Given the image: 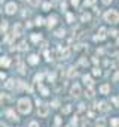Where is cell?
Wrapping results in <instances>:
<instances>
[{
    "mask_svg": "<svg viewBox=\"0 0 119 127\" xmlns=\"http://www.w3.org/2000/svg\"><path fill=\"white\" fill-rule=\"evenodd\" d=\"M70 94H72V97H74V99H78V97L82 94V90H80V85H79V84H74V85L72 87Z\"/></svg>",
    "mask_w": 119,
    "mask_h": 127,
    "instance_id": "4",
    "label": "cell"
},
{
    "mask_svg": "<svg viewBox=\"0 0 119 127\" xmlns=\"http://www.w3.org/2000/svg\"><path fill=\"white\" fill-rule=\"evenodd\" d=\"M21 31H22V25H21L20 22H16V24H15V27H13V33H15L16 36H20V35H21Z\"/></svg>",
    "mask_w": 119,
    "mask_h": 127,
    "instance_id": "13",
    "label": "cell"
},
{
    "mask_svg": "<svg viewBox=\"0 0 119 127\" xmlns=\"http://www.w3.org/2000/svg\"><path fill=\"white\" fill-rule=\"evenodd\" d=\"M15 85H16V81L11 78V79H7V81H6L5 88H6V90H12V88H15Z\"/></svg>",
    "mask_w": 119,
    "mask_h": 127,
    "instance_id": "9",
    "label": "cell"
},
{
    "mask_svg": "<svg viewBox=\"0 0 119 127\" xmlns=\"http://www.w3.org/2000/svg\"><path fill=\"white\" fill-rule=\"evenodd\" d=\"M80 20H82V22H86V21H89V20H91V15H89V14H82Z\"/></svg>",
    "mask_w": 119,
    "mask_h": 127,
    "instance_id": "20",
    "label": "cell"
},
{
    "mask_svg": "<svg viewBox=\"0 0 119 127\" xmlns=\"http://www.w3.org/2000/svg\"><path fill=\"white\" fill-rule=\"evenodd\" d=\"M76 124H78V118H73V120H72V126H76Z\"/></svg>",
    "mask_w": 119,
    "mask_h": 127,
    "instance_id": "45",
    "label": "cell"
},
{
    "mask_svg": "<svg viewBox=\"0 0 119 127\" xmlns=\"http://www.w3.org/2000/svg\"><path fill=\"white\" fill-rule=\"evenodd\" d=\"M42 39V36L40 35H37V33H34V35H31V40L33 42H34V44H37V42Z\"/></svg>",
    "mask_w": 119,
    "mask_h": 127,
    "instance_id": "19",
    "label": "cell"
},
{
    "mask_svg": "<svg viewBox=\"0 0 119 127\" xmlns=\"http://www.w3.org/2000/svg\"><path fill=\"white\" fill-rule=\"evenodd\" d=\"M70 111H72V106H70V105H66V106L63 108V114H64V115L70 114Z\"/></svg>",
    "mask_w": 119,
    "mask_h": 127,
    "instance_id": "23",
    "label": "cell"
},
{
    "mask_svg": "<svg viewBox=\"0 0 119 127\" xmlns=\"http://www.w3.org/2000/svg\"><path fill=\"white\" fill-rule=\"evenodd\" d=\"M18 111L21 114H28L31 111V100L28 97H22L18 100Z\"/></svg>",
    "mask_w": 119,
    "mask_h": 127,
    "instance_id": "1",
    "label": "cell"
},
{
    "mask_svg": "<svg viewBox=\"0 0 119 127\" xmlns=\"http://www.w3.org/2000/svg\"><path fill=\"white\" fill-rule=\"evenodd\" d=\"M18 49H20V51H27V49H28L27 42H25V40H22L21 44H20V46H18Z\"/></svg>",
    "mask_w": 119,
    "mask_h": 127,
    "instance_id": "17",
    "label": "cell"
},
{
    "mask_svg": "<svg viewBox=\"0 0 119 127\" xmlns=\"http://www.w3.org/2000/svg\"><path fill=\"white\" fill-rule=\"evenodd\" d=\"M5 11H6V14H7V15L15 14V12H16V5H15V3H7V5H6V7H5Z\"/></svg>",
    "mask_w": 119,
    "mask_h": 127,
    "instance_id": "6",
    "label": "cell"
},
{
    "mask_svg": "<svg viewBox=\"0 0 119 127\" xmlns=\"http://www.w3.org/2000/svg\"><path fill=\"white\" fill-rule=\"evenodd\" d=\"M109 35H110V36H116V35H118V31H116V30H110V31H109Z\"/></svg>",
    "mask_w": 119,
    "mask_h": 127,
    "instance_id": "41",
    "label": "cell"
},
{
    "mask_svg": "<svg viewBox=\"0 0 119 127\" xmlns=\"http://www.w3.org/2000/svg\"><path fill=\"white\" fill-rule=\"evenodd\" d=\"M42 79H43V73H37V75L34 76V82H37V84H39Z\"/></svg>",
    "mask_w": 119,
    "mask_h": 127,
    "instance_id": "26",
    "label": "cell"
},
{
    "mask_svg": "<svg viewBox=\"0 0 119 127\" xmlns=\"http://www.w3.org/2000/svg\"><path fill=\"white\" fill-rule=\"evenodd\" d=\"M95 3V0H85V6H92Z\"/></svg>",
    "mask_w": 119,
    "mask_h": 127,
    "instance_id": "32",
    "label": "cell"
},
{
    "mask_svg": "<svg viewBox=\"0 0 119 127\" xmlns=\"http://www.w3.org/2000/svg\"><path fill=\"white\" fill-rule=\"evenodd\" d=\"M109 91H110V85H109V84H103V85L100 87V93H101V94H107Z\"/></svg>",
    "mask_w": 119,
    "mask_h": 127,
    "instance_id": "12",
    "label": "cell"
},
{
    "mask_svg": "<svg viewBox=\"0 0 119 127\" xmlns=\"http://www.w3.org/2000/svg\"><path fill=\"white\" fill-rule=\"evenodd\" d=\"M92 73H94L95 76H97V75H98V76L101 75V72H100V69H98V67H95V69H94V70H92Z\"/></svg>",
    "mask_w": 119,
    "mask_h": 127,
    "instance_id": "37",
    "label": "cell"
},
{
    "mask_svg": "<svg viewBox=\"0 0 119 127\" xmlns=\"http://www.w3.org/2000/svg\"><path fill=\"white\" fill-rule=\"evenodd\" d=\"M83 111H85V105L80 103V105H79V112H83Z\"/></svg>",
    "mask_w": 119,
    "mask_h": 127,
    "instance_id": "43",
    "label": "cell"
},
{
    "mask_svg": "<svg viewBox=\"0 0 119 127\" xmlns=\"http://www.w3.org/2000/svg\"><path fill=\"white\" fill-rule=\"evenodd\" d=\"M6 102H9V97H7L6 94H2V105H5Z\"/></svg>",
    "mask_w": 119,
    "mask_h": 127,
    "instance_id": "31",
    "label": "cell"
},
{
    "mask_svg": "<svg viewBox=\"0 0 119 127\" xmlns=\"http://www.w3.org/2000/svg\"><path fill=\"white\" fill-rule=\"evenodd\" d=\"M58 105H60L58 100H54V102H52V108H58Z\"/></svg>",
    "mask_w": 119,
    "mask_h": 127,
    "instance_id": "40",
    "label": "cell"
},
{
    "mask_svg": "<svg viewBox=\"0 0 119 127\" xmlns=\"http://www.w3.org/2000/svg\"><path fill=\"white\" fill-rule=\"evenodd\" d=\"M112 102L115 103V106H119V97H113V99H112Z\"/></svg>",
    "mask_w": 119,
    "mask_h": 127,
    "instance_id": "38",
    "label": "cell"
},
{
    "mask_svg": "<svg viewBox=\"0 0 119 127\" xmlns=\"http://www.w3.org/2000/svg\"><path fill=\"white\" fill-rule=\"evenodd\" d=\"M55 22H57V16L55 15H51L49 18H48V21H46V25L51 29V27H54V25H55Z\"/></svg>",
    "mask_w": 119,
    "mask_h": 127,
    "instance_id": "10",
    "label": "cell"
},
{
    "mask_svg": "<svg viewBox=\"0 0 119 127\" xmlns=\"http://www.w3.org/2000/svg\"><path fill=\"white\" fill-rule=\"evenodd\" d=\"M18 69H20V73H21V75H24V73H25V70H24V64H22V63H20Z\"/></svg>",
    "mask_w": 119,
    "mask_h": 127,
    "instance_id": "33",
    "label": "cell"
},
{
    "mask_svg": "<svg viewBox=\"0 0 119 127\" xmlns=\"http://www.w3.org/2000/svg\"><path fill=\"white\" fill-rule=\"evenodd\" d=\"M101 2H103V5H110V3H112V0H101Z\"/></svg>",
    "mask_w": 119,
    "mask_h": 127,
    "instance_id": "46",
    "label": "cell"
},
{
    "mask_svg": "<svg viewBox=\"0 0 119 127\" xmlns=\"http://www.w3.org/2000/svg\"><path fill=\"white\" fill-rule=\"evenodd\" d=\"M106 36H107V30H106L104 27H101V29L98 30V35H97V36H94V40H95V42L103 40V39H106Z\"/></svg>",
    "mask_w": 119,
    "mask_h": 127,
    "instance_id": "5",
    "label": "cell"
},
{
    "mask_svg": "<svg viewBox=\"0 0 119 127\" xmlns=\"http://www.w3.org/2000/svg\"><path fill=\"white\" fill-rule=\"evenodd\" d=\"M95 127H106V120H103V118H101V120H98L97 124H95Z\"/></svg>",
    "mask_w": 119,
    "mask_h": 127,
    "instance_id": "24",
    "label": "cell"
},
{
    "mask_svg": "<svg viewBox=\"0 0 119 127\" xmlns=\"http://www.w3.org/2000/svg\"><path fill=\"white\" fill-rule=\"evenodd\" d=\"M6 115H7V117H9V118H11V120H13V121H18V120H20V118H18V115H16V114H15V112L12 111V109H9V111H7V112H6Z\"/></svg>",
    "mask_w": 119,
    "mask_h": 127,
    "instance_id": "11",
    "label": "cell"
},
{
    "mask_svg": "<svg viewBox=\"0 0 119 127\" xmlns=\"http://www.w3.org/2000/svg\"><path fill=\"white\" fill-rule=\"evenodd\" d=\"M92 63H95V64H98V58H97V57H94V58H92Z\"/></svg>",
    "mask_w": 119,
    "mask_h": 127,
    "instance_id": "48",
    "label": "cell"
},
{
    "mask_svg": "<svg viewBox=\"0 0 119 127\" xmlns=\"http://www.w3.org/2000/svg\"><path fill=\"white\" fill-rule=\"evenodd\" d=\"M39 88L42 90V94H43V96H48V94H49V90H48V88H45L43 85H42V84H39Z\"/></svg>",
    "mask_w": 119,
    "mask_h": 127,
    "instance_id": "22",
    "label": "cell"
},
{
    "mask_svg": "<svg viewBox=\"0 0 119 127\" xmlns=\"http://www.w3.org/2000/svg\"><path fill=\"white\" fill-rule=\"evenodd\" d=\"M48 79H49V81H54V79H55V73H54V72H52V73H48Z\"/></svg>",
    "mask_w": 119,
    "mask_h": 127,
    "instance_id": "35",
    "label": "cell"
},
{
    "mask_svg": "<svg viewBox=\"0 0 119 127\" xmlns=\"http://www.w3.org/2000/svg\"><path fill=\"white\" fill-rule=\"evenodd\" d=\"M28 63L33 64V66L37 64V63H39V57H37V55H30V57H28Z\"/></svg>",
    "mask_w": 119,
    "mask_h": 127,
    "instance_id": "14",
    "label": "cell"
},
{
    "mask_svg": "<svg viewBox=\"0 0 119 127\" xmlns=\"http://www.w3.org/2000/svg\"><path fill=\"white\" fill-rule=\"evenodd\" d=\"M83 82L86 84L88 87H92V79H91V76H89V75H85V76H83Z\"/></svg>",
    "mask_w": 119,
    "mask_h": 127,
    "instance_id": "16",
    "label": "cell"
},
{
    "mask_svg": "<svg viewBox=\"0 0 119 127\" xmlns=\"http://www.w3.org/2000/svg\"><path fill=\"white\" fill-rule=\"evenodd\" d=\"M30 127H39V124H37L36 121H31V123H30Z\"/></svg>",
    "mask_w": 119,
    "mask_h": 127,
    "instance_id": "44",
    "label": "cell"
},
{
    "mask_svg": "<svg viewBox=\"0 0 119 127\" xmlns=\"http://www.w3.org/2000/svg\"><path fill=\"white\" fill-rule=\"evenodd\" d=\"M36 24L37 25H43L45 22H43V18H42V16H37V18H36Z\"/></svg>",
    "mask_w": 119,
    "mask_h": 127,
    "instance_id": "29",
    "label": "cell"
},
{
    "mask_svg": "<svg viewBox=\"0 0 119 127\" xmlns=\"http://www.w3.org/2000/svg\"><path fill=\"white\" fill-rule=\"evenodd\" d=\"M64 35H66V30H64V29H58V30L55 31V36H57V37H63Z\"/></svg>",
    "mask_w": 119,
    "mask_h": 127,
    "instance_id": "18",
    "label": "cell"
},
{
    "mask_svg": "<svg viewBox=\"0 0 119 127\" xmlns=\"http://www.w3.org/2000/svg\"><path fill=\"white\" fill-rule=\"evenodd\" d=\"M110 124H112V127H119V118H112Z\"/></svg>",
    "mask_w": 119,
    "mask_h": 127,
    "instance_id": "21",
    "label": "cell"
},
{
    "mask_svg": "<svg viewBox=\"0 0 119 127\" xmlns=\"http://www.w3.org/2000/svg\"><path fill=\"white\" fill-rule=\"evenodd\" d=\"M49 7H51V3H43V9H45V11H48Z\"/></svg>",
    "mask_w": 119,
    "mask_h": 127,
    "instance_id": "42",
    "label": "cell"
},
{
    "mask_svg": "<svg viewBox=\"0 0 119 127\" xmlns=\"http://www.w3.org/2000/svg\"><path fill=\"white\" fill-rule=\"evenodd\" d=\"M104 20H106V22L116 24V22L119 21V14H118V11H115V9L107 11V12L104 14Z\"/></svg>",
    "mask_w": 119,
    "mask_h": 127,
    "instance_id": "2",
    "label": "cell"
},
{
    "mask_svg": "<svg viewBox=\"0 0 119 127\" xmlns=\"http://www.w3.org/2000/svg\"><path fill=\"white\" fill-rule=\"evenodd\" d=\"M0 30H2V33H6V30H7V21H2V27H0Z\"/></svg>",
    "mask_w": 119,
    "mask_h": 127,
    "instance_id": "25",
    "label": "cell"
},
{
    "mask_svg": "<svg viewBox=\"0 0 119 127\" xmlns=\"http://www.w3.org/2000/svg\"><path fill=\"white\" fill-rule=\"evenodd\" d=\"M79 64H80V66H88V60H85V58H82V60L79 61Z\"/></svg>",
    "mask_w": 119,
    "mask_h": 127,
    "instance_id": "36",
    "label": "cell"
},
{
    "mask_svg": "<svg viewBox=\"0 0 119 127\" xmlns=\"http://www.w3.org/2000/svg\"><path fill=\"white\" fill-rule=\"evenodd\" d=\"M0 78H2V81L6 79V73H2V75H0Z\"/></svg>",
    "mask_w": 119,
    "mask_h": 127,
    "instance_id": "49",
    "label": "cell"
},
{
    "mask_svg": "<svg viewBox=\"0 0 119 127\" xmlns=\"http://www.w3.org/2000/svg\"><path fill=\"white\" fill-rule=\"evenodd\" d=\"M0 64H2V67H7L11 64V60L7 57H2V60H0Z\"/></svg>",
    "mask_w": 119,
    "mask_h": 127,
    "instance_id": "15",
    "label": "cell"
},
{
    "mask_svg": "<svg viewBox=\"0 0 119 127\" xmlns=\"http://www.w3.org/2000/svg\"><path fill=\"white\" fill-rule=\"evenodd\" d=\"M78 3H79V0H72V5L73 6H78Z\"/></svg>",
    "mask_w": 119,
    "mask_h": 127,
    "instance_id": "47",
    "label": "cell"
},
{
    "mask_svg": "<svg viewBox=\"0 0 119 127\" xmlns=\"http://www.w3.org/2000/svg\"><path fill=\"white\" fill-rule=\"evenodd\" d=\"M97 108H98V111H101V112H109L110 111V106H109L107 102H100V103L97 105Z\"/></svg>",
    "mask_w": 119,
    "mask_h": 127,
    "instance_id": "7",
    "label": "cell"
},
{
    "mask_svg": "<svg viewBox=\"0 0 119 127\" xmlns=\"http://www.w3.org/2000/svg\"><path fill=\"white\" fill-rule=\"evenodd\" d=\"M48 114H49V106L45 103H40L37 106V115L39 117H48Z\"/></svg>",
    "mask_w": 119,
    "mask_h": 127,
    "instance_id": "3",
    "label": "cell"
},
{
    "mask_svg": "<svg viewBox=\"0 0 119 127\" xmlns=\"http://www.w3.org/2000/svg\"><path fill=\"white\" fill-rule=\"evenodd\" d=\"M58 54H60V58H67L70 54V51L67 49V48H63V46H60L58 48Z\"/></svg>",
    "mask_w": 119,
    "mask_h": 127,
    "instance_id": "8",
    "label": "cell"
},
{
    "mask_svg": "<svg viewBox=\"0 0 119 127\" xmlns=\"http://www.w3.org/2000/svg\"><path fill=\"white\" fill-rule=\"evenodd\" d=\"M27 2H28V3H30L31 6H34V7L40 5V0H27Z\"/></svg>",
    "mask_w": 119,
    "mask_h": 127,
    "instance_id": "27",
    "label": "cell"
},
{
    "mask_svg": "<svg viewBox=\"0 0 119 127\" xmlns=\"http://www.w3.org/2000/svg\"><path fill=\"white\" fill-rule=\"evenodd\" d=\"M86 96L91 99V97H94V90H92V87H89L88 90H86Z\"/></svg>",
    "mask_w": 119,
    "mask_h": 127,
    "instance_id": "28",
    "label": "cell"
},
{
    "mask_svg": "<svg viewBox=\"0 0 119 127\" xmlns=\"http://www.w3.org/2000/svg\"><path fill=\"white\" fill-rule=\"evenodd\" d=\"M76 75H78V72H76V69H73V67H72L70 72H69V76H76Z\"/></svg>",
    "mask_w": 119,
    "mask_h": 127,
    "instance_id": "34",
    "label": "cell"
},
{
    "mask_svg": "<svg viewBox=\"0 0 119 127\" xmlns=\"http://www.w3.org/2000/svg\"><path fill=\"white\" fill-rule=\"evenodd\" d=\"M61 124V118L60 117H55V126H60Z\"/></svg>",
    "mask_w": 119,
    "mask_h": 127,
    "instance_id": "39",
    "label": "cell"
},
{
    "mask_svg": "<svg viewBox=\"0 0 119 127\" xmlns=\"http://www.w3.org/2000/svg\"><path fill=\"white\" fill-rule=\"evenodd\" d=\"M0 127H6V126H5V124H3V123H2V126H0Z\"/></svg>",
    "mask_w": 119,
    "mask_h": 127,
    "instance_id": "51",
    "label": "cell"
},
{
    "mask_svg": "<svg viewBox=\"0 0 119 127\" xmlns=\"http://www.w3.org/2000/svg\"><path fill=\"white\" fill-rule=\"evenodd\" d=\"M113 79H115V81H118V79H119V73H116V75H115V78H113Z\"/></svg>",
    "mask_w": 119,
    "mask_h": 127,
    "instance_id": "50",
    "label": "cell"
},
{
    "mask_svg": "<svg viewBox=\"0 0 119 127\" xmlns=\"http://www.w3.org/2000/svg\"><path fill=\"white\" fill-rule=\"evenodd\" d=\"M67 21L73 22V21H74V15H73V14H67Z\"/></svg>",
    "mask_w": 119,
    "mask_h": 127,
    "instance_id": "30",
    "label": "cell"
}]
</instances>
